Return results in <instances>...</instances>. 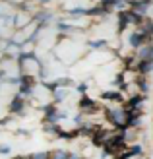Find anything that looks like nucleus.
I'll return each mask as SVG.
<instances>
[{"instance_id":"obj_1","label":"nucleus","mask_w":153,"mask_h":159,"mask_svg":"<svg viewBox=\"0 0 153 159\" xmlns=\"http://www.w3.org/2000/svg\"><path fill=\"white\" fill-rule=\"evenodd\" d=\"M110 116H112V120H115V124H126V113L122 109H112Z\"/></svg>"},{"instance_id":"obj_2","label":"nucleus","mask_w":153,"mask_h":159,"mask_svg":"<svg viewBox=\"0 0 153 159\" xmlns=\"http://www.w3.org/2000/svg\"><path fill=\"white\" fill-rule=\"evenodd\" d=\"M52 159H68V153H66V152H56V153L52 155Z\"/></svg>"},{"instance_id":"obj_5","label":"nucleus","mask_w":153,"mask_h":159,"mask_svg":"<svg viewBox=\"0 0 153 159\" xmlns=\"http://www.w3.org/2000/svg\"><path fill=\"white\" fill-rule=\"evenodd\" d=\"M68 159H79V157H78V155H70Z\"/></svg>"},{"instance_id":"obj_3","label":"nucleus","mask_w":153,"mask_h":159,"mask_svg":"<svg viewBox=\"0 0 153 159\" xmlns=\"http://www.w3.org/2000/svg\"><path fill=\"white\" fill-rule=\"evenodd\" d=\"M31 159H49V155H47V153H37V155H33Z\"/></svg>"},{"instance_id":"obj_6","label":"nucleus","mask_w":153,"mask_h":159,"mask_svg":"<svg viewBox=\"0 0 153 159\" xmlns=\"http://www.w3.org/2000/svg\"><path fill=\"white\" fill-rule=\"evenodd\" d=\"M18 159H27V157H18Z\"/></svg>"},{"instance_id":"obj_4","label":"nucleus","mask_w":153,"mask_h":159,"mask_svg":"<svg viewBox=\"0 0 153 159\" xmlns=\"http://www.w3.org/2000/svg\"><path fill=\"white\" fill-rule=\"evenodd\" d=\"M132 43H134L136 47H138V45L142 43V37H138V35H134V37H132Z\"/></svg>"}]
</instances>
